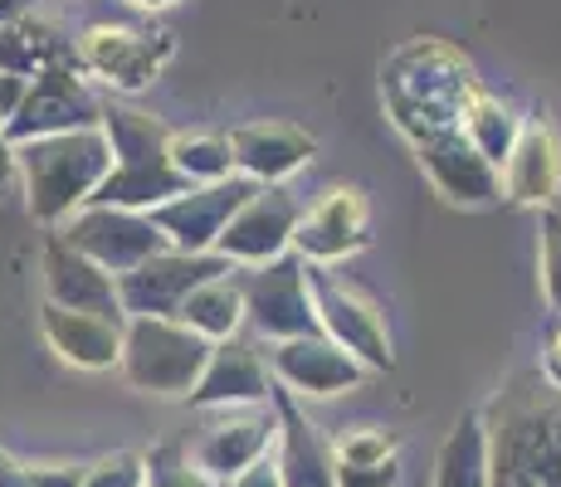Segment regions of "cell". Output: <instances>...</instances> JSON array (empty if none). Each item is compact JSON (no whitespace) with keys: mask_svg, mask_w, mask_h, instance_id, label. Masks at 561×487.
<instances>
[{"mask_svg":"<svg viewBox=\"0 0 561 487\" xmlns=\"http://www.w3.org/2000/svg\"><path fill=\"white\" fill-rule=\"evenodd\" d=\"M542 381L561 395V346H547V356H542Z\"/></svg>","mask_w":561,"mask_h":487,"instance_id":"obj_39","label":"cell"},{"mask_svg":"<svg viewBox=\"0 0 561 487\" xmlns=\"http://www.w3.org/2000/svg\"><path fill=\"white\" fill-rule=\"evenodd\" d=\"M0 487H35V483H30V468L10 459L5 449H0Z\"/></svg>","mask_w":561,"mask_h":487,"instance_id":"obj_37","label":"cell"},{"mask_svg":"<svg viewBox=\"0 0 561 487\" xmlns=\"http://www.w3.org/2000/svg\"><path fill=\"white\" fill-rule=\"evenodd\" d=\"M230 151H234V176L254 181V186H284L294 171H304L312 161V132L294 123H250L230 132Z\"/></svg>","mask_w":561,"mask_h":487,"instance_id":"obj_20","label":"cell"},{"mask_svg":"<svg viewBox=\"0 0 561 487\" xmlns=\"http://www.w3.org/2000/svg\"><path fill=\"white\" fill-rule=\"evenodd\" d=\"M205 361H210V341L181 327L176 317H127L117 371L133 390L161 399H186L201 381Z\"/></svg>","mask_w":561,"mask_h":487,"instance_id":"obj_5","label":"cell"},{"mask_svg":"<svg viewBox=\"0 0 561 487\" xmlns=\"http://www.w3.org/2000/svg\"><path fill=\"white\" fill-rule=\"evenodd\" d=\"M489 487H561V395L523 371L483 409Z\"/></svg>","mask_w":561,"mask_h":487,"instance_id":"obj_1","label":"cell"},{"mask_svg":"<svg viewBox=\"0 0 561 487\" xmlns=\"http://www.w3.org/2000/svg\"><path fill=\"white\" fill-rule=\"evenodd\" d=\"M171 166L186 186H220L234 176L230 137L215 132H171Z\"/></svg>","mask_w":561,"mask_h":487,"instance_id":"obj_28","label":"cell"},{"mask_svg":"<svg viewBox=\"0 0 561 487\" xmlns=\"http://www.w3.org/2000/svg\"><path fill=\"white\" fill-rule=\"evenodd\" d=\"M268 395H274V371H268L264 351L244 337H230L210 346V361L186 399L196 409H259L268 405Z\"/></svg>","mask_w":561,"mask_h":487,"instance_id":"obj_16","label":"cell"},{"mask_svg":"<svg viewBox=\"0 0 561 487\" xmlns=\"http://www.w3.org/2000/svg\"><path fill=\"white\" fill-rule=\"evenodd\" d=\"M561 190V147L557 132L547 123H523L517 147L503 166V195L513 205H537V210H552Z\"/></svg>","mask_w":561,"mask_h":487,"instance_id":"obj_23","label":"cell"},{"mask_svg":"<svg viewBox=\"0 0 561 487\" xmlns=\"http://www.w3.org/2000/svg\"><path fill=\"white\" fill-rule=\"evenodd\" d=\"M10 181H15V147H10L5 127H0V195H5Z\"/></svg>","mask_w":561,"mask_h":487,"instance_id":"obj_38","label":"cell"},{"mask_svg":"<svg viewBox=\"0 0 561 487\" xmlns=\"http://www.w3.org/2000/svg\"><path fill=\"white\" fill-rule=\"evenodd\" d=\"M133 5H142V10H161V5H171V0H133Z\"/></svg>","mask_w":561,"mask_h":487,"instance_id":"obj_41","label":"cell"},{"mask_svg":"<svg viewBox=\"0 0 561 487\" xmlns=\"http://www.w3.org/2000/svg\"><path fill=\"white\" fill-rule=\"evenodd\" d=\"M83 487H147V453L117 449L83 468Z\"/></svg>","mask_w":561,"mask_h":487,"instance_id":"obj_31","label":"cell"},{"mask_svg":"<svg viewBox=\"0 0 561 487\" xmlns=\"http://www.w3.org/2000/svg\"><path fill=\"white\" fill-rule=\"evenodd\" d=\"M30 483L35 487H83V468L79 463H35Z\"/></svg>","mask_w":561,"mask_h":487,"instance_id":"obj_34","label":"cell"},{"mask_svg":"<svg viewBox=\"0 0 561 487\" xmlns=\"http://www.w3.org/2000/svg\"><path fill=\"white\" fill-rule=\"evenodd\" d=\"M259 186L244 176H230L220 181V186H191L181 190L176 200L157 205L152 224L161 230V240H167V248H176V254H215V244H220L225 224L240 214V205L250 200Z\"/></svg>","mask_w":561,"mask_h":487,"instance_id":"obj_12","label":"cell"},{"mask_svg":"<svg viewBox=\"0 0 561 487\" xmlns=\"http://www.w3.org/2000/svg\"><path fill=\"white\" fill-rule=\"evenodd\" d=\"M278 419V478L284 487H337V459H332V443L318 434V425L304 415L298 395H288L284 385H274L268 395Z\"/></svg>","mask_w":561,"mask_h":487,"instance_id":"obj_19","label":"cell"},{"mask_svg":"<svg viewBox=\"0 0 561 487\" xmlns=\"http://www.w3.org/2000/svg\"><path fill=\"white\" fill-rule=\"evenodd\" d=\"M278 443V419H274V405H259V409H244V415H225L215 419L205 434L191 443V463L205 473L210 483H234L244 468H254L259 459H268V449Z\"/></svg>","mask_w":561,"mask_h":487,"instance_id":"obj_15","label":"cell"},{"mask_svg":"<svg viewBox=\"0 0 561 487\" xmlns=\"http://www.w3.org/2000/svg\"><path fill=\"white\" fill-rule=\"evenodd\" d=\"M537 264H542L547 308L561 312V214L557 210H542V220H537Z\"/></svg>","mask_w":561,"mask_h":487,"instance_id":"obj_30","label":"cell"},{"mask_svg":"<svg viewBox=\"0 0 561 487\" xmlns=\"http://www.w3.org/2000/svg\"><path fill=\"white\" fill-rule=\"evenodd\" d=\"M20 5H25V0H0V25H5V20H15Z\"/></svg>","mask_w":561,"mask_h":487,"instance_id":"obj_40","label":"cell"},{"mask_svg":"<svg viewBox=\"0 0 561 487\" xmlns=\"http://www.w3.org/2000/svg\"><path fill=\"white\" fill-rule=\"evenodd\" d=\"M103 137L113 147V171L89 205H117V210H157V205L176 200L181 190H191L171 166V132L167 123L137 107L107 103L103 107Z\"/></svg>","mask_w":561,"mask_h":487,"instance_id":"obj_4","label":"cell"},{"mask_svg":"<svg viewBox=\"0 0 561 487\" xmlns=\"http://www.w3.org/2000/svg\"><path fill=\"white\" fill-rule=\"evenodd\" d=\"M459 132L469 137V147L479 151V156L503 176V166H508V156H513V147H517V132H523V117H517L508 103H499V97L479 93L469 103V113H463Z\"/></svg>","mask_w":561,"mask_h":487,"instance_id":"obj_27","label":"cell"},{"mask_svg":"<svg viewBox=\"0 0 561 487\" xmlns=\"http://www.w3.org/2000/svg\"><path fill=\"white\" fill-rule=\"evenodd\" d=\"M107 171H113V147H107L103 127L15 147V176L25 181V205L35 224H49V230H64L93 200Z\"/></svg>","mask_w":561,"mask_h":487,"instance_id":"obj_3","label":"cell"},{"mask_svg":"<svg viewBox=\"0 0 561 487\" xmlns=\"http://www.w3.org/2000/svg\"><path fill=\"white\" fill-rule=\"evenodd\" d=\"M103 123V103L89 93V83L79 79L73 63L64 69H45L39 79L25 83L15 117L5 123L10 147L20 142H39V137H64V132H89Z\"/></svg>","mask_w":561,"mask_h":487,"instance_id":"obj_9","label":"cell"},{"mask_svg":"<svg viewBox=\"0 0 561 487\" xmlns=\"http://www.w3.org/2000/svg\"><path fill=\"white\" fill-rule=\"evenodd\" d=\"M410 147H415V161L430 176V186L445 195L449 205H493V200H503V176L469 147V137H463L459 127L455 132H430Z\"/></svg>","mask_w":561,"mask_h":487,"instance_id":"obj_17","label":"cell"},{"mask_svg":"<svg viewBox=\"0 0 561 487\" xmlns=\"http://www.w3.org/2000/svg\"><path fill=\"white\" fill-rule=\"evenodd\" d=\"M234 283L244 298V322L254 337L264 341H298L318 337V312H312V288H308V264L298 254H284L274 264L259 268H234Z\"/></svg>","mask_w":561,"mask_h":487,"instance_id":"obj_6","label":"cell"},{"mask_svg":"<svg viewBox=\"0 0 561 487\" xmlns=\"http://www.w3.org/2000/svg\"><path fill=\"white\" fill-rule=\"evenodd\" d=\"M366 244H371V210H366V195L357 186L328 190L318 205H308L294 230V254L318 268L337 264Z\"/></svg>","mask_w":561,"mask_h":487,"instance_id":"obj_13","label":"cell"},{"mask_svg":"<svg viewBox=\"0 0 561 487\" xmlns=\"http://www.w3.org/2000/svg\"><path fill=\"white\" fill-rule=\"evenodd\" d=\"M308 288H312V312H318L322 337L342 346L366 375L391 371L396 351H391V332H386L381 308L371 298H362L352 283L332 278V268H318V264H308Z\"/></svg>","mask_w":561,"mask_h":487,"instance_id":"obj_7","label":"cell"},{"mask_svg":"<svg viewBox=\"0 0 561 487\" xmlns=\"http://www.w3.org/2000/svg\"><path fill=\"white\" fill-rule=\"evenodd\" d=\"M20 97H25V79H15V73H0V127L15 117Z\"/></svg>","mask_w":561,"mask_h":487,"instance_id":"obj_36","label":"cell"},{"mask_svg":"<svg viewBox=\"0 0 561 487\" xmlns=\"http://www.w3.org/2000/svg\"><path fill=\"white\" fill-rule=\"evenodd\" d=\"M430 487H489V429H483L479 409L459 415L455 429L445 434Z\"/></svg>","mask_w":561,"mask_h":487,"instance_id":"obj_25","label":"cell"},{"mask_svg":"<svg viewBox=\"0 0 561 487\" xmlns=\"http://www.w3.org/2000/svg\"><path fill=\"white\" fill-rule=\"evenodd\" d=\"M64 63L79 69V54H73V39H64L49 20L15 15L0 25V73H15L30 83L45 69H64Z\"/></svg>","mask_w":561,"mask_h":487,"instance_id":"obj_24","label":"cell"},{"mask_svg":"<svg viewBox=\"0 0 561 487\" xmlns=\"http://www.w3.org/2000/svg\"><path fill=\"white\" fill-rule=\"evenodd\" d=\"M401 483V463H376V468H357V463H337V487H396Z\"/></svg>","mask_w":561,"mask_h":487,"instance_id":"obj_33","label":"cell"},{"mask_svg":"<svg viewBox=\"0 0 561 487\" xmlns=\"http://www.w3.org/2000/svg\"><path fill=\"white\" fill-rule=\"evenodd\" d=\"M332 459L337 463H357V468H376V463H391L396 459V434L386 429H352L332 443Z\"/></svg>","mask_w":561,"mask_h":487,"instance_id":"obj_32","label":"cell"},{"mask_svg":"<svg viewBox=\"0 0 561 487\" xmlns=\"http://www.w3.org/2000/svg\"><path fill=\"white\" fill-rule=\"evenodd\" d=\"M45 292L54 308L69 312H93L107 322H127L117 308V278L103 274L93 258H83L79 248H69L59 234L45 240Z\"/></svg>","mask_w":561,"mask_h":487,"instance_id":"obj_21","label":"cell"},{"mask_svg":"<svg viewBox=\"0 0 561 487\" xmlns=\"http://www.w3.org/2000/svg\"><path fill=\"white\" fill-rule=\"evenodd\" d=\"M298 220H304V205L294 200V190L288 186H259L250 200L240 205V214L225 224L215 254H220L230 268L274 264V258L294 254Z\"/></svg>","mask_w":561,"mask_h":487,"instance_id":"obj_11","label":"cell"},{"mask_svg":"<svg viewBox=\"0 0 561 487\" xmlns=\"http://www.w3.org/2000/svg\"><path fill=\"white\" fill-rule=\"evenodd\" d=\"M225 274H234V268L220 254H176V248H161L147 264H137L133 274L117 278V308H123V317H176L191 292Z\"/></svg>","mask_w":561,"mask_h":487,"instance_id":"obj_10","label":"cell"},{"mask_svg":"<svg viewBox=\"0 0 561 487\" xmlns=\"http://www.w3.org/2000/svg\"><path fill=\"white\" fill-rule=\"evenodd\" d=\"M225 487H284V478H278V463H274V453L268 459H259L254 468H244L234 483H225Z\"/></svg>","mask_w":561,"mask_h":487,"instance_id":"obj_35","label":"cell"},{"mask_svg":"<svg viewBox=\"0 0 561 487\" xmlns=\"http://www.w3.org/2000/svg\"><path fill=\"white\" fill-rule=\"evenodd\" d=\"M147 487H220L191 463V453L181 443H161L147 453Z\"/></svg>","mask_w":561,"mask_h":487,"instance_id":"obj_29","label":"cell"},{"mask_svg":"<svg viewBox=\"0 0 561 487\" xmlns=\"http://www.w3.org/2000/svg\"><path fill=\"white\" fill-rule=\"evenodd\" d=\"M123 327L127 322H107L93 312H69L45 302L39 308V332L59 351V361L79 366V371H113L123 356Z\"/></svg>","mask_w":561,"mask_h":487,"instance_id":"obj_22","label":"cell"},{"mask_svg":"<svg viewBox=\"0 0 561 487\" xmlns=\"http://www.w3.org/2000/svg\"><path fill=\"white\" fill-rule=\"evenodd\" d=\"M59 240L69 248H79L83 258H93V264L113 278L133 274L137 264H147L152 254L167 248L161 230L152 224V214L117 210V205H83V210L59 230Z\"/></svg>","mask_w":561,"mask_h":487,"instance_id":"obj_8","label":"cell"},{"mask_svg":"<svg viewBox=\"0 0 561 487\" xmlns=\"http://www.w3.org/2000/svg\"><path fill=\"white\" fill-rule=\"evenodd\" d=\"M171 35H152V30H113V25H99L73 45L79 54V69L99 73L103 83L123 93H137L161 73V63L171 59Z\"/></svg>","mask_w":561,"mask_h":487,"instance_id":"obj_14","label":"cell"},{"mask_svg":"<svg viewBox=\"0 0 561 487\" xmlns=\"http://www.w3.org/2000/svg\"><path fill=\"white\" fill-rule=\"evenodd\" d=\"M381 97L391 123L401 127L405 142H420L430 132H455L463 113L479 97L473 63L445 39H410L386 59Z\"/></svg>","mask_w":561,"mask_h":487,"instance_id":"obj_2","label":"cell"},{"mask_svg":"<svg viewBox=\"0 0 561 487\" xmlns=\"http://www.w3.org/2000/svg\"><path fill=\"white\" fill-rule=\"evenodd\" d=\"M268 371H274V385H284L288 395H308V399L342 395V390H357L366 381L362 366L342 346H332L322 332L318 337L278 341L268 351Z\"/></svg>","mask_w":561,"mask_h":487,"instance_id":"obj_18","label":"cell"},{"mask_svg":"<svg viewBox=\"0 0 561 487\" xmlns=\"http://www.w3.org/2000/svg\"><path fill=\"white\" fill-rule=\"evenodd\" d=\"M176 322H181V327H191L196 337H205L210 346L240 337V327H244V298H240V283H234V274L201 283L186 302H181Z\"/></svg>","mask_w":561,"mask_h":487,"instance_id":"obj_26","label":"cell"}]
</instances>
